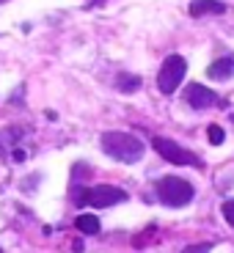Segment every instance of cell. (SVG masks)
I'll return each instance as SVG.
<instances>
[{"label": "cell", "mask_w": 234, "mask_h": 253, "mask_svg": "<svg viewBox=\"0 0 234 253\" xmlns=\"http://www.w3.org/2000/svg\"><path fill=\"white\" fill-rule=\"evenodd\" d=\"M72 201H75V207H86L89 204V187H75L72 190Z\"/></svg>", "instance_id": "12"}, {"label": "cell", "mask_w": 234, "mask_h": 253, "mask_svg": "<svg viewBox=\"0 0 234 253\" xmlns=\"http://www.w3.org/2000/svg\"><path fill=\"white\" fill-rule=\"evenodd\" d=\"M193 196H196V190H193V184L187 182V179L182 176H163L157 182V198L165 204V207H187L190 201H193Z\"/></svg>", "instance_id": "2"}, {"label": "cell", "mask_w": 234, "mask_h": 253, "mask_svg": "<svg viewBox=\"0 0 234 253\" xmlns=\"http://www.w3.org/2000/svg\"><path fill=\"white\" fill-rule=\"evenodd\" d=\"M152 146H154V152H157L160 157L168 160V163H174V165H193V168H201V160H198V154H193L190 149L179 146L177 140L152 138Z\"/></svg>", "instance_id": "4"}, {"label": "cell", "mask_w": 234, "mask_h": 253, "mask_svg": "<svg viewBox=\"0 0 234 253\" xmlns=\"http://www.w3.org/2000/svg\"><path fill=\"white\" fill-rule=\"evenodd\" d=\"M209 251H212V245H209V242H198V245H187L182 253H209Z\"/></svg>", "instance_id": "14"}, {"label": "cell", "mask_w": 234, "mask_h": 253, "mask_svg": "<svg viewBox=\"0 0 234 253\" xmlns=\"http://www.w3.org/2000/svg\"><path fill=\"white\" fill-rule=\"evenodd\" d=\"M116 88L121 94H133V91L140 88V77L138 75H119L116 77Z\"/></svg>", "instance_id": "9"}, {"label": "cell", "mask_w": 234, "mask_h": 253, "mask_svg": "<svg viewBox=\"0 0 234 253\" xmlns=\"http://www.w3.org/2000/svg\"><path fill=\"white\" fill-rule=\"evenodd\" d=\"M223 217H226V223L234 228V198H232V201L223 204Z\"/></svg>", "instance_id": "13"}, {"label": "cell", "mask_w": 234, "mask_h": 253, "mask_svg": "<svg viewBox=\"0 0 234 253\" xmlns=\"http://www.w3.org/2000/svg\"><path fill=\"white\" fill-rule=\"evenodd\" d=\"M0 3H6V0H0Z\"/></svg>", "instance_id": "16"}, {"label": "cell", "mask_w": 234, "mask_h": 253, "mask_svg": "<svg viewBox=\"0 0 234 253\" xmlns=\"http://www.w3.org/2000/svg\"><path fill=\"white\" fill-rule=\"evenodd\" d=\"M187 11H190V17H207V14H223L226 6L221 0H193Z\"/></svg>", "instance_id": "8"}, {"label": "cell", "mask_w": 234, "mask_h": 253, "mask_svg": "<svg viewBox=\"0 0 234 253\" xmlns=\"http://www.w3.org/2000/svg\"><path fill=\"white\" fill-rule=\"evenodd\" d=\"M185 72H187V61L182 55H168L160 66V75H157V88L163 94H174L179 88V83L185 80Z\"/></svg>", "instance_id": "3"}, {"label": "cell", "mask_w": 234, "mask_h": 253, "mask_svg": "<svg viewBox=\"0 0 234 253\" xmlns=\"http://www.w3.org/2000/svg\"><path fill=\"white\" fill-rule=\"evenodd\" d=\"M75 226L80 228L83 234H99V220H96L94 215H80L75 220Z\"/></svg>", "instance_id": "10"}, {"label": "cell", "mask_w": 234, "mask_h": 253, "mask_svg": "<svg viewBox=\"0 0 234 253\" xmlns=\"http://www.w3.org/2000/svg\"><path fill=\"white\" fill-rule=\"evenodd\" d=\"M127 193L121 187H110V184H96V187H89V204L96 209L105 207H116V204H124Z\"/></svg>", "instance_id": "5"}, {"label": "cell", "mask_w": 234, "mask_h": 253, "mask_svg": "<svg viewBox=\"0 0 234 253\" xmlns=\"http://www.w3.org/2000/svg\"><path fill=\"white\" fill-rule=\"evenodd\" d=\"M207 77L209 80H232L234 77V58H218L215 63H209Z\"/></svg>", "instance_id": "7"}, {"label": "cell", "mask_w": 234, "mask_h": 253, "mask_svg": "<svg viewBox=\"0 0 234 253\" xmlns=\"http://www.w3.org/2000/svg\"><path fill=\"white\" fill-rule=\"evenodd\" d=\"M185 102L196 110H207L212 105H218V94L209 91L207 85H201V83H190L187 88H185Z\"/></svg>", "instance_id": "6"}, {"label": "cell", "mask_w": 234, "mask_h": 253, "mask_svg": "<svg viewBox=\"0 0 234 253\" xmlns=\"http://www.w3.org/2000/svg\"><path fill=\"white\" fill-rule=\"evenodd\" d=\"M14 160H17V163H22V160H25V152H22V149H14Z\"/></svg>", "instance_id": "15"}, {"label": "cell", "mask_w": 234, "mask_h": 253, "mask_svg": "<svg viewBox=\"0 0 234 253\" xmlns=\"http://www.w3.org/2000/svg\"><path fill=\"white\" fill-rule=\"evenodd\" d=\"M207 138H209V143L212 146H221L223 140H226V132H223L218 124H209V129H207Z\"/></svg>", "instance_id": "11"}, {"label": "cell", "mask_w": 234, "mask_h": 253, "mask_svg": "<svg viewBox=\"0 0 234 253\" xmlns=\"http://www.w3.org/2000/svg\"><path fill=\"white\" fill-rule=\"evenodd\" d=\"M102 152L119 163L133 165L143 157V143L130 132H105L102 135Z\"/></svg>", "instance_id": "1"}]
</instances>
